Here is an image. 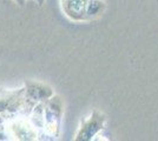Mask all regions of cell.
Segmentation results:
<instances>
[{
  "label": "cell",
  "instance_id": "cell-1",
  "mask_svg": "<svg viewBox=\"0 0 158 141\" xmlns=\"http://www.w3.org/2000/svg\"><path fill=\"white\" fill-rule=\"evenodd\" d=\"M63 111H64V106H63V101L59 95L54 94L48 100L45 101L44 129L47 134L52 136V139L59 135V126L61 116H63Z\"/></svg>",
  "mask_w": 158,
  "mask_h": 141
},
{
  "label": "cell",
  "instance_id": "cell-2",
  "mask_svg": "<svg viewBox=\"0 0 158 141\" xmlns=\"http://www.w3.org/2000/svg\"><path fill=\"white\" fill-rule=\"evenodd\" d=\"M106 115L100 112L99 109L94 108L89 118L81 120L77 133L74 135L76 141H91L99 132L103 131L106 123Z\"/></svg>",
  "mask_w": 158,
  "mask_h": 141
},
{
  "label": "cell",
  "instance_id": "cell-3",
  "mask_svg": "<svg viewBox=\"0 0 158 141\" xmlns=\"http://www.w3.org/2000/svg\"><path fill=\"white\" fill-rule=\"evenodd\" d=\"M25 96L34 102H45L54 95L52 87L39 81L25 80Z\"/></svg>",
  "mask_w": 158,
  "mask_h": 141
},
{
  "label": "cell",
  "instance_id": "cell-4",
  "mask_svg": "<svg viewBox=\"0 0 158 141\" xmlns=\"http://www.w3.org/2000/svg\"><path fill=\"white\" fill-rule=\"evenodd\" d=\"M86 1L87 0H60L61 10L66 17L76 22L86 20Z\"/></svg>",
  "mask_w": 158,
  "mask_h": 141
},
{
  "label": "cell",
  "instance_id": "cell-5",
  "mask_svg": "<svg viewBox=\"0 0 158 141\" xmlns=\"http://www.w3.org/2000/svg\"><path fill=\"white\" fill-rule=\"evenodd\" d=\"M106 10L104 0H87L86 1V20L91 21L100 18Z\"/></svg>",
  "mask_w": 158,
  "mask_h": 141
},
{
  "label": "cell",
  "instance_id": "cell-6",
  "mask_svg": "<svg viewBox=\"0 0 158 141\" xmlns=\"http://www.w3.org/2000/svg\"><path fill=\"white\" fill-rule=\"evenodd\" d=\"M7 139H8V138H7V134L2 133L1 129H0V140H7Z\"/></svg>",
  "mask_w": 158,
  "mask_h": 141
},
{
  "label": "cell",
  "instance_id": "cell-7",
  "mask_svg": "<svg viewBox=\"0 0 158 141\" xmlns=\"http://www.w3.org/2000/svg\"><path fill=\"white\" fill-rule=\"evenodd\" d=\"M14 1H15L18 5H20V6H24V4L26 2V0H14Z\"/></svg>",
  "mask_w": 158,
  "mask_h": 141
},
{
  "label": "cell",
  "instance_id": "cell-8",
  "mask_svg": "<svg viewBox=\"0 0 158 141\" xmlns=\"http://www.w3.org/2000/svg\"><path fill=\"white\" fill-rule=\"evenodd\" d=\"M35 1H37V4H38V6H43V4H44V1H45V0H35Z\"/></svg>",
  "mask_w": 158,
  "mask_h": 141
}]
</instances>
